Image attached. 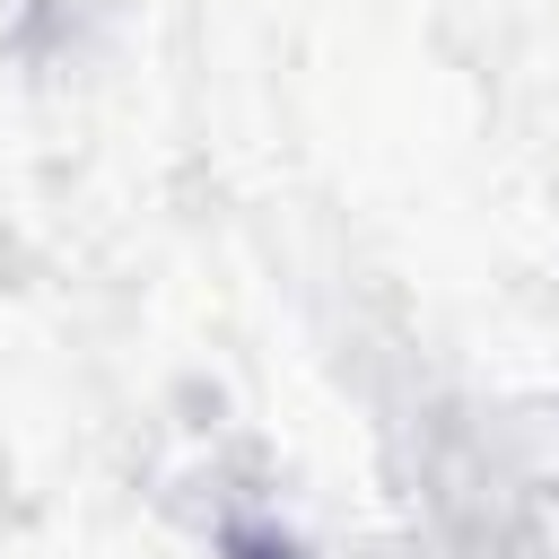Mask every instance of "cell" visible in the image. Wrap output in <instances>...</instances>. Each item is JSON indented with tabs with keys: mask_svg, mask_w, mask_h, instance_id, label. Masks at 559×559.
<instances>
[]
</instances>
